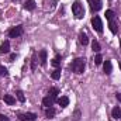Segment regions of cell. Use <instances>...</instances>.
<instances>
[{
  "mask_svg": "<svg viewBox=\"0 0 121 121\" xmlns=\"http://www.w3.org/2000/svg\"><path fill=\"white\" fill-rule=\"evenodd\" d=\"M103 69H104V73L106 75H110L111 70H113V65H111V60H106L104 65H103Z\"/></svg>",
  "mask_w": 121,
  "mask_h": 121,
  "instance_id": "cell-9",
  "label": "cell"
},
{
  "mask_svg": "<svg viewBox=\"0 0 121 121\" xmlns=\"http://www.w3.org/2000/svg\"><path fill=\"white\" fill-rule=\"evenodd\" d=\"M16 59V54H11V55H10V60H14Z\"/></svg>",
  "mask_w": 121,
  "mask_h": 121,
  "instance_id": "cell-30",
  "label": "cell"
},
{
  "mask_svg": "<svg viewBox=\"0 0 121 121\" xmlns=\"http://www.w3.org/2000/svg\"><path fill=\"white\" fill-rule=\"evenodd\" d=\"M116 97H117V100H118V101H121V93H117V94H116Z\"/></svg>",
  "mask_w": 121,
  "mask_h": 121,
  "instance_id": "cell-29",
  "label": "cell"
},
{
  "mask_svg": "<svg viewBox=\"0 0 121 121\" xmlns=\"http://www.w3.org/2000/svg\"><path fill=\"white\" fill-rule=\"evenodd\" d=\"M23 31H24L23 26H17V27H13L11 30L9 31V37H10V38H17V37H20V35L23 34Z\"/></svg>",
  "mask_w": 121,
  "mask_h": 121,
  "instance_id": "cell-4",
  "label": "cell"
},
{
  "mask_svg": "<svg viewBox=\"0 0 121 121\" xmlns=\"http://www.w3.org/2000/svg\"><path fill=\"white\" fill-rule=\"evenodd\" d=\"M111 116H113V118H116V120L121 118V108L120 107H114L113 111H111Z\"/></svg>",
  "mask_w": 121,
  "mask_h": 121,
  "instance_id": "cell-15",
  "label": "cell"
},
{
  "mask_svg": "<svg viewBox=\"0 0 121 121\" xmlns=\"http://www.w3.org/2000/svg\"><path fill=\"white\" fill-rule=\"evenodd\" d=\"M18 118L21 121H35L37 120V114H34V113H24V114H20Z\"/></svg>",
  "mask_w": 121,
  "mask_h": 121,
  "instance_id": "cell-5",
  "label": "cell"
},
{
  "mask_svg": "<svg viewBox=\"0 0 121 121\" xmlns=\"http://www.w3.org/2000/svg\"><path fill=\"white\" fill-rule=\"evenodd\" d=\"M39 63L42 65V66H45L47 65V51H39Z\"/></svg>",
  "mask_w": 121,
  "mask_h": 121,
  "instance_id": "cell-11",
  "label": "cell"
},
{
  "mask_svg": "<svg viewBox=\"0 0 121 121\" xmlns=\"http://www.w3.org/2000/svg\"><path fill=\"white\" fill-rule=\"evenodd\" d=\"M3 100H4V103H7L9 106H13V104L16 103V99H14V97H13L11 94H4Z\"/></svg>",
  "mask_w": 121,
  "mask_h": 121,
  "instance_id": "cell-10",
  "label": "cell"
},
{
  "mask_svg": "<svg viewBox=\"0 0 121 121\" xmlns=\"http://www.w3.org/2000/svg\"><path fill=\"white\" fill-rule=\"evenodd\" d=\"M55 114H56V111H55V108H54V107H48V108H47V111H45L47 118H52Z\"/></svg>",
  "mask_w": 121,
  "mask_h": 121,
  "instance_id": "cell-16",
  "label": "cell"
},
{
  "mask_svg": "<svg viewBox=\"0 0 121 121\" xmlns=\"http://www.w3.org/2000/svg\"><path fill=\"white\" fill-rule=\"evenodd\" d=\"M120 47H121V39H120Z\"/></svg>",
  "mask_w": 121,
  "mask_h": 121,
  "instance_id": "cell-31",
  "label": "cell"
},
{
  "mask_svg": "<svg viewBox=\"0 0 121 121\" xmlns=\"http://www.w3.org/2000/svg\"><path fill=\"white\" fill-rule=\"evenodd\" d=\"M72 13H73V16L78 20L83 18L85 17V7H83V4L80 1H73V4H72Z\"/></svg>",
  "mask_w": 121,
  "mask_h": 121,
  "instance_id": "cell-1",
  "label": "cell"
},
{
  "mask_svg": "<svg viewBox=\"0 0 121 121\" xmlns=\"http://www.w3.org/2000/svg\"><path fill=\"white\" fill-rule=\"evenodd\" d=\"M58 94H59V89H58V87H51V89H49V96H51V97L55 99Z\"/></svg>",
  "mask_w": 121,
  "mask_h": 121,
  "instance_id": "cell-19",
  "label": "cell"
},
{
  "mask_svg": "<svg viewBox=\"0 0 121 121\" xmlns=\"http://www.w3.org/2000/svg\"><path fill=\"white\" fill-rule=\"evenodd\" d=\"M79 118H80V111L76 110V111H75V121H79Z\"/></svg>",
  "mask_w": 121,
  "mask_h": 121,
  "instance_id": "cell-27",
  "label": "cell"
},
{
  "mask_svg": "<svg viewBox=\"0 0 121 121\" xmlns=\"http://www.w3.org/2000/svg\"><path fill=\"white\" fill-rule=\"evenodd\" d=\"M16 94H17V99H18V100H20L21 103H24V101H26V97H24V93H23L21 90H17V93H16Z\"/></svg>",
  "mask_w": 121,
  "mask_h": 121,
  "instance_id": "cell-24",
  "label": "cell"
},
{
  "mask_svg": "<svg viewBox=\"0 0 121 121\" xmlns=\"http://www.w3.org/2000/svg\"><path fill=\"white\" fill-rule=\"evenodd\" d=\"M54 97H51V96H47V97H44L42 99V104L48 108V107H52V104H54Z\"/></svg>",
  "mask_w": 121,
  "mask_h": 121,
  "instance_id": "cell-8",
  "label": "cell"
},
{
  "mask_svg": "<svg viewBox=\"0 0 121 121\" xmlns=\"http://www.w3.org/2000/svg\"><path fill=\"white\" fill-rule=\"evenodd\" d=\"M108 27H110V30L113 34H117V31H118V27H117V23L114 21V20H111L110 23H108Z\"/></svg>",
  "mask_w": 121,
  "mask_h": 121,
  "instance_id": "cell-17",
  "label": "cell"
},
{
  "mask_svg": "<svg viewBox=\"0 0 121 121\" xmlns=\"http://www.w3.org/2000/svg\"><path fill=\"white\" fill-rule=\"evenodd\" d=\"M7 75H9L7 69H6L4 66H0V76H7Z\"/></svg>",
  "mask_w": 121,
  "mask_h": 121,
  "instance_id": "cell-26",
  "label": "cell"
},
{
  "mask_svg": "<svg viewBox=\"0 0 121 121\" xmlns=\"http://www.w3.org/2000/svg\"><path fill=\"white\" fill-rule=\"evenodd\" d=\"M79 41H80L82 45H87V44H89V38H87V35H86L85 32H80V34H79Z\"/></svg>",
  "mask_w": 121,
  "mask_h": 121,
  "instance_id": "cell-14",
  "label": "cell"
},
{
  "mask_svg": "<svg viewBox=\"0 0 121 121\" xmlns=\"http://www.w3.org/2000/svg\"><path fill=\"white\" fill-rule=\"evenodd\" d=\"M90 4H91V10H93V11H99V10H101V7H103L101 0H90Z\"/></svg>",
  "mask_w": 121,
  "mask_h": 121,
  "instance_id": "cell-6",
  "label": "cell"
},
{
  "mask_svg": "<svg viewBox=\"0 0 121 121\" xmlns=\"http://www.w3.org/2000/svg\"><path fill=\"white\" fill-rule=\"evenodd\" d=\"M58 103H59L60 107H66V106L69 104V97H66V96H60L59 99H58Z\"/></svg>",
  "mask_w": 121,
  "mask_h": 121,
  "instance_id": "cell-12",
  "label": "cell"
},
{
  "mask_svg": "<svg viewBox=\"0 0 121 121\" xmlns=\"http://www.w3.org/2000/svg\"><path fill=\"white\" fill-rule=\"evenodd\" d=\"M0 121H10V120H9V117H6V116L0 114Z\"/></svg>",
  "mask_w": 121,
  "mask_h": 121,
  "instance_id": "cell-28",
  "label": "cell"
},
{
  "mask_svg": "<svg viewBox=\"0 0 121 121\" xmlns=\"http://www.w3.org/2000/svg\"><path fill=\"white\" fill-rule=\"evenodd\" d=\"M91 26H93V28L97 31L99 34L103 32V23H101V18H100V17L94 16V17L91 18Z\"/></svg>",
  "mask_w": 121,
  "mask_h": 121,
  "instance_id": "cell-3",
  "label": "cell"
},
{
  "mask_svg": "<svg viewBox=\"0 0 121 121\" xmlns=\"http://www.w3.org/2000/svg\"><path fill=\"white\" fill-rule=\"evenodd\" d=\"M85 65H86L85 58H76V59L72 62L70 69H72L75 73H83V70H85Z\"/></svg>",
  "mask_w": 121,
  "mask_h": 121,
  "instance_id": "cell-2",
  "label": "cell"
},
{
  "mask_svg": "<svg viewBox=\"0 0 121 121\" xmlns=\"http://www.w3.org/2000/svg\"><path fill=\"white\" fill-rule=\"evenodd\" d=\"M9 52H10V42L9 41H4L0 45V54H9Z\"/></svg>",
  "mask_w": 121,
  "mask_h": 121,
  "instance_id": "cell-7",
  "label": "cell"
},
{
  "mask_svg": "<svg viewBox=\"0 0 121 121\" xmlns=\"http://www.w3.org/2000/svg\"><path fill=\"white\" fill-rule=\"evenodd\" d=\"M106 18H107L108 21H111V20L114 18V11H113V10H107V11H106Z\"/></svg>",
  "mask_w": 121,
  "mask_h": 121,
  "instance_id": "cell-23",
  "label": "cell"
},
{
  "mask_svg": "<svg viewBox=\"0 0 121 121\" xmlns=\"http://www.w3.org/2000/svg\"><path fill=\"white\" fill-rule=\"evenodd\" d=\"M101 62H103V58H101V55H100V54H97V55L94 56V63H96V65H100Z\"/></svg>",
  "mask_w": 121,
  "mask_h": 121,
  "instance_id": "cell-25",
  "label": "cell"
},
{
  "mask_svg": "<svg viewBox=\"0 0 121 121\" xmlns=\"http://www.w3.org/2000/svg\"><path fill=\"white\" fill-rule=\"evenodd\" d=\"M24 9H26V10H30V11H32V10L35 9V1H34V0H27V1L24 3Z\"/></svg>",
  "mask_w": 121,
  "mask_h": 121,
  "instance_id": "cell-13",
  "label": "cell"
},
{
  "mask_svg": "<svg viewBox=\"0 0 121 121\" xmlns=\"http://www.w3.org/2000/svg\"><path fill=\"white\" fill-rule=\"evenodd\" d=\"M91 48H93L94 52H100V49H101V47H100V44H99L97 41H93V42H91Z\"/></svg>",
  "mask_w": 121,
  "mask_h": 121,
  "instance_id": "cell-20",
  "label": "cell"
},
{
  "mask_svg": "<svg viewBox=\"0 0 121 121\" xmlns=\"http://www.w3.org/2000/svg\"><path fill=\"white\" fill-rule=\"evenodd\" d=\"M51 78H52L54 80H58V79H59V78H60V69H59V68H56V69L51 73Z\"/></svg>",
  "mask_w": 121,
  "mask_h": 121,
  "instance_id": "cell-18",
  "label": "cell"
},
{
  "mask_svg": "<svg viewBox=\"0 0 121 121\" xmlns=\"http://www.w3.org/2000/svg\"><path fill=\"white\" fill-rule=\"evenodd\" d=\"M51 63H52L55 68H59V66H60V56H59V55H58V56H55V58L52 59V62H51Z\"/></svg>",
  "mask_w": 121,
  "mask_h": 121,
  "instance_id": "cell-21",
  "label": "cell"
},
{
  "mask_svg": "<svg viewBox=\"0 0 121 121\" xmlns=\"http://www.w3.org/2000/svg\"><path fill=\"white\" fill-rule=\"evenodd\" d=\"M37 62H38V60H37V54H34V55H32V59H31V69H32V70H35Z\"/></svg>",
  "mask_w": 121,
  "mask_h": 121,
  "instance_id": "cell-22",
  "label": "cell"
}]
</instances>
